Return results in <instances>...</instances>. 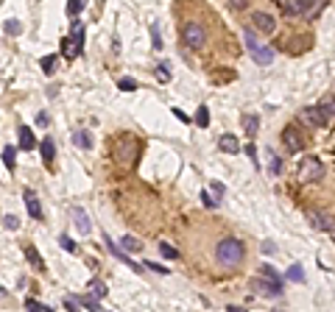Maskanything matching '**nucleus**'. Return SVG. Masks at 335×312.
I'll list each match as a JSON object with an SVG mask.
<instances>
[{"label":"nucleus","instance_id":"obj_1","mask_svg":"<svg viewBox=\"0 0 335 312\" xmlns=\"http://www.w3.org/2000/svg\"><path fill=\"white\" fill-rule=\"evenodd\" d=\"M243 256H246V245L237 237H226V240H221L215 245V259L223 268H237L243 262Z\"/></svg>","mask_w":335,"mask_h":312},{"label":"nucleus","instance_id":"obj_2","mask_svg":"<svg viewBox=\"0 0 335 312\" xmlns=\"http://www.w3.org/2000/svg\"><path fill=\"white\" fill-rule=\"evenodd\" d=\"M296 178H299L302 184H316L324 178V164L316 159V156H305L299 162V170H296Z\"/></svg>","mask_w":335,"mask_h":312},{"label":"nucleus","instance_id":"obj_3","mask_svg":"<svg viewBox=\"0 0 335 312\" xmlns=\"http://www.w3.org/2000/svg\"><path fill=\"white\" fill-rule=\"evenodd\" d=\"M299 123L307 128H324V123H327V112L321 106H305L299 109Z\"/></svg>","mask_w":335,"mask_h":312},{"label":"nucleus","instance_id":"obj_4","mask_svg":"<svg viewBox=\"0 0 335 312\" xmlns=\"http://www.w3.org/2000/svg\"><path fill=\"white\" fill-rule=\"evenodd\" d=\"M251 287H254L257 296H265V298H279V296H282V282L268 279V276H257Z\"/></svg>","mask_w":335,"mask_h":312},{"label":"nucleus","instance_id":"obj_5","mask_svg":"<svg viewBox=\"0 0 335 312\" xmlns=\"http://www.w3.org/2000/svg\"><path fill=\"white\" fill-rule=\"evenodd\" d=\"M137 151H140L137 140L126 137V140H123L120 145H117V162H120L123 167H134V162H137Z\"/></svg>","mask_w":335,"mask_h":312},{"label":"nucleus","instance_id":"obj_6","mask_svg":"<svg viewBox=\"0 0 335 312\" xmlns=\"http://www.w3.org/2000/svg\"><path fill=\"white\" fill-rule=\"evenodd\" d=\"M182 36H185V45H190L193 50H199L201 45L207 42V34H204V28H201V22H185Z\"/></svg>","mask_w":335,"mask_h":312},{"label":"nucleus","instance_id":"obj_7","mask_svg":"<svg viewBox=\"0 0 335 312\" xmlns=\"http://www.w3.org/2000/svg\"><path fill=\"white\" fill-rule=\"evenodd\" d=\"M64 307H67V310L84 307V310H90V312H98L101 310V301L95 296H70V298H64Z\"/></svg>","mask_w":335,"mask_h":312},{"label":"nucleus","instance_id":"obj_8","mask_svg":"<svg viewBox=\"0 0 335 312\" xmlns=\"http://www.w3.org/2000/svg\"><path fill=\"white\" fill-rule=\"evenodd\" d=\"M282 142H285V148L291 151V154H302V145H305L302 131L296 126H288L285 131H282Z\"/></svg>","mask_w":335,"mask_h":312},{"label":"nucleus","instance_id":"obj_9","mask_svg":"<svg viewBox=\"0 0 335 312\" xmlns=\"http://www.w3.org/2000/svg\"><path fill=\"white\" fill-rule=\"evenodd\" d=\"M307 218H310V226H313V229H321V232H333V229H335V218H333V215L307 212Z\"/></svg>","mask_w":335,"mask_h":312},{"label":"nucleus","instance_id":"obj_10","mask_svg":"<svg viewBox=\"0 0 335 312\" xmlns=\"http://www.w3.org/2000/svg\"><path fill=\"white\" fill-rule=\"evenodd\" d=\"M251 20H254V28L260 31V34H274V31H277V20H274L271 14H263V11H260V14H254Z\"/></svg>","mask_w":335,"mask_h":312},{"label":"nucleus","instance_id":"obj_11","mask_svg":"<svg viewBox=\"0 0 335 312\" xmlns=\"http://www.w3.org/2000/svg\"><path fill=\"white\" fill-rule=\"evenodd\" d=\"M22 198H25V209H28L31 218H34V220L42 218V206H39V198H36L34 190H25V192H22Z\"/></svg>","mask_w":335,"mask_h":312},{"label":"nucleus","instance_id":"obj_12","mask_svg":"<svg viewBox=\"0 0 335 312\" xmlns=\"http://www.w3.org/2000/svg\"><path fill=\"white\" fill-rule=\"evenodd\" d=\"M249 53H251V59H254L257 64H263V67L274 62V50H271V48H265V45H257V48L249 50Z\"/></svg>","mask_w":335,"mask_h":312},{"label":"nucleus","instance_id":"obj_13","mask_svg":"<svg viewBox=\"0 0 335 312\" xmlns=\"http://www.w3.org/2000/svg\"><path fill=\"white\" fill-rule=\"evenodd\" d=\"M39 151H42V162L50 167V164H53V156H56V142H53V137H45Z\"/></svg>","mask_w":335,"mask_h":312},{"label":"nucleus","instance_id":"obj_14","mask_svg":"<svg viewBox=\"0 0 335 312\" xmlns=\"http://www.w3.org/2000/svg\"><path fill=\"white\" fill-rule=\"evenodd\" d=\"M218 148H221L223 154H237V151H240V142H237L235 134H221V140H218Z\"/></svg>","mask_w":335,"mask_h":312},{"label":"nucleus","instance_id":"obj_15","mask_svg":"<svg viewBox=\"0 0 335 312\" xmlns=\"http://www.w3.org/2000/svg\"><path fill=\"white\" fill-rule=\"evenodd\" d=\"M62 56L67 59V62H73L76 56H81V50L79 45L73 42V36H67V39H62Z\"/></svg>","mask_w":335,"mask_h":312},{"label":"nucleus","instance_id":"obj_16","mask_svg":"<svg viewBox=\"0 0 335 312\" xmlns=\"http://www.w3.org/2000/svg\"><path fill=\"white\" fill-rule=\"evenodd\" d=\"M17 134H20V148L22 151H34V131H31L28 126H22Z\"/></svg>","mask_w":335,"mask_h":312},{"label":"nucleus","instance_id":"obj_17","mask_svg":"<svg viewBox=\"0 0 335 312\" xmlns=\"http://www.w3.org/2000/svg\"><path fill=\"white\" fill-rule=\"evenodd\" d=\"M73 218H76V226H79V234H90L93 232V226H90V220H87V215H84V209H76V212H73Z\"/></svg>","mask_w":335,"mask_h":312},{"label":"nucleus","instance_id":"obj_18","mask_svg":"<svg viewBox=\"0 0 335 312\" xmlns=\"http://www.w3.org/2000/svg\"><path fill=\"white\" fill-rule=\"evenodd\" d=\"M73 142H76L81 151H90V148H93V137L87 134V131H73Z\"/></svg>","mask_w":335,"mask_h":312},{"label":"nucleus","instance_id":"obj_19","mask_svg":"<svg viewBox=\"0 0 335 312\" xmlns=\"http://www.w3.org/2000/svg\"><path fill=\"white\" fill-rule=\"evenodd\" d=\"M243 131H246V134H249V137H254L257 134V128H260V120H257V117H254V114H243Z\"/></svg>","mask_w":335,"mask_h":312},{"label":"nucleus","instance_id":"obj_20","mask_svg":"<svg viewBox=\"0 0 335 312\" xmlns=\"http://www.w3.org/2000/svg\"><path fill=\"white\" fill-rule=\"evenodd\" d=\"M25 256H28V262L34 265L36 270H45V262H42V256H39V251H36L34 245H25Z\"/></svg>","mask_w":335,"mask_h":312},{"label":"nucleus","instance_id":"obj_21","mask_svg":"<svg viewBox=\"0 0 335 312\" xmlns=\"http://www.w3.org/2000/svg\"><path fill=\"white\" fill-rule=\"evenodd\" d=\"M3 162H6L8 170H14L17 167V148L14 145H6V148H3Z\"/></svg>","mask_w":335,"mask_h":312},{"label":"nucleus","instance_id":"obj_22","mask_svg":"<svg viewBox=\"0 0 335 312\" xmlns=\"http://www.w3.org/2000/svg\"><path fill=\"white\" fill-rule=\"evenodd\" d=\"M73 42L79 45V50L84 53V28H81L79 20H73Z\"/></svg>","mask_w":335,"mask_h":312},{"label":"nucleus","instance_id":"obj_23","mask_svg":"<svg viewBox=\"0 0 335 312\" xmlns=\"http://www.w3.org/2000/svg\"><path fill=\"white\" fill-rule=\"evenodd\" d=\"M196 126H199V128L210 126V109L207 106H199V112H196Z\"/></svg>","mask_w":335,"mask_h":312},{"label":"nucleus","instance_id":"obj_24","mask_svg":"<svg viewBox=\"0 0 335 312\" xmlns=\"http://www.w3.org/2000/svg\"><path fill=\"white\" fill-rule=\"evenodd\" d=\"M157 81H159V84H168V81H171V70H168V62H159V64H157Z\"/></svg>","mask_w":335,"mask_h":312},{"label":"nucleus","instance_id":"obj_25","mask_svg":"<svg viewBox=\"0 0 335 312\" xmlns=\"http://www.w3.org/2000/svg\"><path fill=\"white\" fill-rule=\"evenodd\" d=\"M84 6H87V0H67V14H70V17L81 14V11H84Z\"/></svg>","mask_w":335,"mask_h":312},{"label":"nucleus","instance_id":"obj_26","mask_svg":"<svg viewBox=\"0 0 335 312\" xmlns=\"http://www.w3.org/2000/svg\"><path fill=\"white\" fill-rule=\"evenodd\" d=\"M90 290H93L95 298H104L107 296V284L101 282V279H93V282H90Z\"/></svg>","mask_w":335,"mask_h":312},{"label":"nucleus","instance_id":"obj_27","mask_svg":"<svg viewBox=\"0 0 335 312\" xmlns=\"http://www.w3.org/2000/svg\"><path fill=\"white\" fill-rule=\"evenodd\" d=\"M120 242H123V251H140V240H137V237H131V234H126Z\"/></svg>","mask_w":335,"mask_h":312},{"label":"nucleus","instance_id":"obj_28","mask_svg":"<svg viewBox=\"0 0 335 312\" xmlns=\"http://www.w3.org/2000/svg\"><path fill=\"white\" fill-rule=\"evenodd\" d=\"M25 310H36V312H50L48 304H42V301H36V298H25Z\"/></svg>","mask_w":335,"mask_h":312},{"label":"nucleus","instance_id":"obj_29","mask_svg":"<svg viewBox=\"0 0 335 312\" xmlns=\"http://www.w3.org/2000/svg\"><path fill=\"white\" fill-rule=\"evenodd\" d=\"M288 279H291V282H302V279H305L302 265H291V268H288Z\"/></svg>","mask_w":335,"mask_h":312},{"label":"nucleus","instance_id":"obj_30","mask_svg":"<svg viewBox=\"0 0 335 312\" xmlns=\"http://www.w3.org/2000/svg\"><path fill=\"white\" fill-rule=\"evenodd\" d=\"M117 86H120L123 92H134V89H137V81H134V78H120V81H117Z\"/></svg>","mask_w":335,"mask_h":312},{"label":"nucleus","instance_id":"obj_31","mask_svg":"<svg viewBox=\"0 0 335 312\" xmlns=\"http://www.w3.org/2000/svg\"><path fill=\"white\" fill-rule=\"evenodd\" d=\"M151 39H154V48H162V36H159V22H151Z\"/></svg>","mask_w":335,"mask_h":312},{"label":"nucleus","instance_id":"obj_32","mask_svg":"<svg viewBox=\"0 0 335 312\" xmlns=\"http://www.w3.org/2000/svg\"><path fill=\"white\" fill-rule=\"evenodd\" d=\"M159 251H162V256H168V259H176V256H179V251L173 248V245H168V242H162Z\"/></svg>","mask_w":335,"mask_h":312},{"label":"nucleus","instance_id":"obj_33","mask_svg":"<svg viewBox=\"0 0 335 312\" xmlns=\"http://www.w3.org/2000/svg\"><path fill=\"white\" fill-rule=\"evenodd\" d=\"M321 109L327 112V117H335V98H327V100H321Z\"/></svg>","mask_w":335,"mask_h":312},{"label":"nucleus","instance_id":"obj_34","mask_svg":"<svg viewBox=\"0 0 335 312\" xmlns=\"http://www.w3.org/2000/svg\"><path fill=\"white\" fill-rule=\"evenodd\" d=\"M260 276H268V279H277V282H282V279H279V273L271 268V265H263V268H260Z\"/></svg>","mask_w":335,"mask_h":312},{"label":"nucleus","instance_id":"obj_35","mask_svg":"<svg viewBox=\"0 0 335 312\" xmlns=\"http://www.w3.org/2000/svg\"><path fill=\"white\" fill-rule=\"evenodd\" d=\"M53 64H56V56H45L42 59V73L50 76V73H53Z\"/></svg>","mask_w":335,"mask_h":312},{"label":"nucleus","instance_id":"obj_36","mask_svg":"<svg viewBox=\"0 0 335 312\" xmlns=\"http://www.w3.org/2000/svg\"><path fill=\"white\" fill-rule=\"evenodd\" d=\"M3 226H6V229H17V226H20V218H17V215H6V218H3Z\"/></svg>","mask_w":335,"mask_h":312},{"label":"nucleus","instance_id":"obj_37","mask_svg":"<svg viewBox=\"0 0 335 312\" xmlns=\"http://www.w3.org/2000/svg\"><path fill=\"white\" fill-rule=\"evenodd\" d=\"M249 3H251V0H229V6L235 8V11H246V8H249Z\"/></svg>","mask_w":335,"mask_h":312},{"label":"nucleus","instance_id":"obj_38","mask_svg":"<svg viewBox=\"0 0 335 312\" xmlns=\"http://www.w3.org/2000/svg\"><path fill=\"white\" fill-rule=\"evenodd\" d=\"M59 245H62L64 251H70V254H73V251H76V242H73L70 237H59Z\"/></svg>","mask_w":335,"mask_h":312},{"label":"nucleus","instance_id":"obj_39","mask_svg":"<svg viewBox=\"0 0 335 312\" xmlns=\"http://www.w3.org/2000/svg\"><path fill=\"white\" fill-rule=\"evenodd\" d=\"M20 31H22V25L17 20H8L6 22V34H20Z\"/></svg>","mask_w":335,"mask_h":312},{"label":"nucleus","instance_id":"obj_40","mask_svg":"<svg viewBox=\"0 0 335 312\" xmlns=\"http://www.w3.org/2000/svg\"><path fill=\"white\" fill-rule=\"evenodd\" d=\"M201 204H204V206H213V209H215V206H218V198H213L210 192H201Z\"/></svg>","mask_w":335,"mask_h":312},{"label":"nucleus","instance_id":"obj_41","mask_svg":"<svg viewBox=\"0 0 335 312\" xmlns=\"http://www.w3.org/2000/svg\"><path fill=\"white\" fill-rule=\"evenodd\" d=\"M279 173H282V162L277 156H271V176H279Z\"/></svg>","mask_w":335,"mask_h":312},{"label":"nucleus","instance_id":"obj_42","mask_svg":"<svg viewBox=\"0 0 335 312\" xmlns=\"http://www.w3.org/2000/svg\"><path fill=\"white\" fill-rule=\"evenodd\" d=\"M145 268L154 270V273H168V268H165V265H157V262H145Z\"/></svg>","mask_w":335,"mask_h":312},{"label":"nucleus","instance_id":"obj_43","mask_svg":"<svg viewBox=\"0 0 335 312\" xmlns=\"http://www.w3.org/2000/svg\"><path fill=\"white\" fill-rule=\"evenodd\" d=\"M246 154H249V156H251V162L257 164V148H254V145H246Z\"/></svg>","mask_w":335,"mask_h":312},{"label":"nucleus","instance_id":"obj_44","mask_svg":"<svg viewBox=\"0 0 335 312\" xmlns=\"http://www.w3.org/2000/svg\"><path fill=\"white\" fill-rule=\"evenodd\" d=\"M173 114H176L179 120H185V123H190V117H187V114H185V112H179V109H173Z\"/></svg>","mask_w":335,"mask_h":312},{"label":"nucleus","instance_id":"obj_45","mask_svg":"<svg viewBox=\"0 0 335 312\" xmlns=\"http://www.w3.org/2000/svg\"><path fill=\"white\" fill-rule=\"evenodd\" d=\"M333 237H335V229H333Z\"/></svg>","mask_w":335,"mask_h":312}]
</instances>
